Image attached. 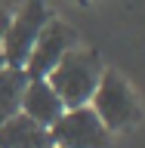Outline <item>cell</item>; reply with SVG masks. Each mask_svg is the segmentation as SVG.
I'll use <instances>...</instances> for the list:
<instances>
[{"label":"cell","instance_id":"obj_10","mask_svg":"<svg viewBox=\"0 0 145 148\" xmlns=\"http://www.w3.org/2000/svg\"><path fill=\"white\" fill-rule=\"evenodd\" d=\"M3 65H6V62H3V53H0V68H3Z\"/></svg>","mask_w":145,"mask_h":148},{"label":"cell","instance_id":"obj_8","mask_svg":"<svg viewBox=\"0 0 145 148\" xmlns=\"http://www.w3.org/2000/svg\"><path fill=\"white\" fill-rule=\"evenodd\" d=\"M25 83H28L25 68H9V65L0 68V123L9 120L12 114H19Z\"/></svg>","mask_w":145,"mask_h":148},{"label":"cell","instance_id":"obj_1","mask_svg":"<svg viewBox=\"0 0 145 148\" xmlns=\"http://www.w3.org/2000/svg\"><path fill=\"white\" fill-rule=\"evenodd\" d=\"M102 71L105 68H102L96 53H90V49H68L62 56V62L46 74V83L56 90V96L62 99L65 108H80V105H90Z\"/></svg>","mask_w":145,"mask_h":148},{"label":"cell","instance_id":"obj_7","mask_svg":"<svg viewBox=\"0 0 145 148\" xmlns=\"http://www.w3.org/2000/svg\"><path fill=\"white\" fill-rule=\"evenodd\" d=\"M0 148H53V139L46 127L19 111L0 123Z\"/></svg>","mask_w":145,"mask_h":148},{"label":"cell","instance_id":"obj_2","mask_svg":"<svg viewBox=\"0 0 145 148\" xmlns=\"http://www.w3.org/2000/svg\"><path fill=\"white\" fill-rule=\"evenodd\" d=\"M90 108L96 111V117L105 123V130H124L139 120V105L133 90L118 71H102L99 86L90 99Z\"/></svg>","mask_w":145,"mask_h":148},{"label":"cell","instance_id":"obj_9","mask_svg":"<svg viewBox=\"0 0 145 148\" xmlns=\"http://www.w3.org/2000/svg\"><path fill=\"white\" fill-rule=\"evenodd\" d=\"M6 28H9V12L0 6V40H3V34H6Z\"/></svg>","mask_w":145,"mask_h":148},{"label":"cell","instance_id":"obj_6","mask_svg":"<svg viewBox=\"0 0 145 148\" xmlns=\"http://www.w3.org/2000/svg\"><path fill=\"white\" fill-rule=\"evenodd\" d=\"M19 111H22L25 117L37 120L40 127L49 130L56 120L65 114V105H62V99L56 96V90L46 80H31V77H28L25 92H22V108Z\"/></svg>","mask_w":145,"mask_h":148},{"label":"cell","instance_id":"obj_3","mask_svg":"<svg viewBox=\"0 0 145 148\" xmlns=\"http://www.w3.org/2000/svg\"><path fill=\"white\" fill-rule=\"evenodd\" d=\"M46 22H49V16H46V6L40 0H28L16 16H9V28L0 40V53H3V62L9 68H25V59Z\"/></svg>","mask_w":145,"mask_h":148},{"label":"cell","instance_id":"obj_4","mask_svg":"<svg viewBox=\"0 0 145 148\" xmlns=\"http://www.w3.org/2000/svg\"><path fill=\"white\" fill-rule=\"evenodd\" d=\"M56 148H108V130L90 105L65 108V114L49 127Z\"/></svg>","mask_w":145,"mask_h":148},{"label":"cell","instance_id":"obj_11","mask_svg":"<svg viewBox=\"0 0 145 148\" xmlns=\"http://www.w3.org/2000/svg\"><path fill=\"white\" fill-rule=\"evenodd\" d=\"M53 148H56V145H53Z\"/></svg>","mask_w":145,"mask_h":148},{"label":"cell","instance_id":"obj_5","mask_svg":"<svg viewBox=\"0 0 145 148\" xmlns=\"http://www.w3.org/2000/svg\"><path fill=\"white\" fill-rule=\"evenodd\" d=\"M68 49H74V31L65 22L49 18L43 25V31L37 34L28 59H25V74L31 80H46V74L62 62V56Z\"/></svg>","mask_w":145,"mask_h":148}]
</instances>
